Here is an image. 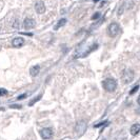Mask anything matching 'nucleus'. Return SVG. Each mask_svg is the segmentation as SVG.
Returning a JSON list of instances; mask_svg holds the SVG:
<instances>
[{"mask_svg":"<svg viewBox=\"0 0 140 140\" xmlns=\"http://www.w3.org/2000/svg\"><path fill=\"white\" fill-rule=\"evenodd\" d=\"M99 1V0H94V2H98Z\"/></svg>","mask_w":140,"mask_h":140,"instance_id":"obj_19","label":"nucleus"},{"mask_svg":"<svg viewBox=\"0 0 140 140\" xmlns=\"http://www.w3.org/2000/svg\"><path fill=\"white\" fill-rule=\"evenodd\" d=\"M40 98H41V95L37 96V97H36V98H35L34 100H31V101L29 102V105H30V106H32V105H33V104H35V103H36L37 101H39V100H40Z\"/></svg>","mask_w":140,"mask_h":140,"instance_id":"obj_12","label":"nucleus"},{"mask_svg":"<svg viewBox=\"0 0 140 140\" xmlns=\"http://www.w3.org/2000/svg\"><path fill=\"white\" fill-rule=\"evenodd\" d=\"M102 87L107 92H114L117 88V81L114 78H107L102 82Z\"/></svg>","mask_w":140,"mask_h":140,"instance_id":"obj_1","label":"nucleus"},{"mask_svg":"<svg viewBox=\"0 0 140 140\" xmlns=\"http://www.w3.org/2000/svg\"><path fill=\"white\" fill-rule=\"evenodd\" d=\"M65 23H66V19L65 18H62V19H60L59 21H58V23L54 26V30L55 31H57L58 29H60V28H62L63 25H65Z\"/></svg>","mask_w":140,"mask_h":140,"instance_id":"obj_11","label":"nucleus"},{"mask_svg":"<svg viewBox=\"0 0 140 140\" xmlns=\"http://www.w3.org/2000/svg\"><path fill=\"white\" fill-rule=\"evenodd\" d=\"M40 136L42 139H50L52 136H53V131L49 127H45V128H42L40 131Z\"/></svg>","mask_w":140,"mask_h":140,"instance_id":"obj_4","label":"nucleus"},{"mask_svg":"<svg viewBox=\"0 0 140 140\" xmlns=\"http://www.w3.org/2000/svg\"><path fill=\"white\" fill-rule=\"evenodd\" d=\"M120 31H121V29H120L119 24L116 23V22L111 23V24L109 25V28H107V34H109V36H111V37H116V36L120 33Z\"/></svg>","mask_w":140,"mask_h":140,"instance_id":"obj_3","label":"nucleus"},{"mask_svg":"<svg viewBox=\"0 0 140 140\" xmlns=\"http://www.w3.org/2000/svg\"><path fill=\"white\" fill-rule=\"evenodd\" d=\"M35 10L38 14H43L45 12V6L42 1H38L36 4H35Z\"/></svg>","mask_w":140,"mask_h":140,"instance_id":"obj_7","label":"nucleus"},{"mask_svg":"<svg viewBox=\"0 0 140 140\" xmlns=\"http://www.w3.org/2000/svg\"><path fill=\"white\" fill-rule=\"evenodd\" d=\"M12 44H13V46H14V47L19 49V47H21V46L24 44V39H23V38H21V37H16V38H14V39H13Z\"/></svg>","mask_w":140,"mask_h":140,"instance_id":"obj_6","label":"nucleus"},{"mask_svg":"<svg viewBox=\"0 0 140 140\" xmlns=\"http://www.w3.org/2000/svg\"><path fill=\"white\" fill-rule=\"evenodd\" d=\"M134 72L130 68H126L122 72V75H121V79L123 81V83H131L134 79Z\"/></svg>","mask_w":140,"mask_h":140,"instance_id":"obj_2","label":"nucleus"},{"mask_svg":"<svg viewBox=\"0 0 140 140\" xmlns=\"http://www.w3.org/2000/svg\"><path fill=\"white\" fill-rule=\"evenodd\" d=\"M137 102H138V104L140 105V96H139V97L137 98Z\"/></svg>","mask_w":140,"mask_h":140,"instance_id":"obj_17","label":"nucleus"},{"mask_svg":"<svg viewBox=\"0 0 140 140\" xmlns=\"http://www.w3.org/2000/svg\"><path fill=\"white\" fill-rule=\"evenodd\" d=\"M35 20L32 19V18H25L24 21H23V28L26 29V30H30V29H33L35 26Z\"/></svg>","mask_w":140,"mask_h":140,"instance_id":"obj_5","label":"nucleus"},{"mask_svg":"<svg viewBox=\"0 0 140 140\" xmlns=\"http://www.w3.org/2000/svg\"><path fill=\"white\" fill-rule=\"evenodd\" d=\"M24 97H26V94H22V95H20V96H18V100H21V99H23Z\"/></svg>","mask_w":140,"mask_h":140,"instance_id":"obj_16","label":"nucleus"},{"mask_svg":"<svg viewBox=\"0 0 140 140\" xmlns=\"http://www.w3.org/2000/svg\"><path fill=\"white\" fill-rule=\"evenodd\" d=\"M99 17H100V13H95V15L92 16V20H96V19L99 18Z\"/></svg>","mask_w":140,"mask_h":140,"instance_id":"obj_15","label":"nucleus"},{"mask_svg":"<svg viewBox=\"0 0 140 140\" xmlns=\"http://www.w3.org/2000/svg\"><path fill=\"white\" fill-rule=\"evenodd\" d=\"M138 89H139V85H136L135 88H133V89H132V91L130 92V94H131V95H133V94H135V93H136V92L138 91Z\"/></svg>","mask_w":140,"mask_h":140,"instance_id":"obj_13","label":"nucleus"},{"mask_svg":"<svg viewBox=\"0 0 140 140\" xmlns=\"http://www.w3.org/2000/svg\"><path fill=\"white\" fill-rule=\"evenodd\" d=\"M12 107H18V109H20V105H12Z\"/></svg>","mask_w":140,"mask_h":140,"instance_id":"obj_18","label":"nucleus"},{"mask_svg":"<svg viewBox=\"0 0 140 140\" xmlns=\"http://www.w3.org/2000/svg\"><path fill=\"white\" fill-rule=\"evenodd\" d=\"M8 94V91L4 90V89H0V97L3 96V95H7Z\"/></svg>","mask_w":140,"mask_h":140,"instance_id":"obj_14","label":"nucleus"},{"mask_svg":"<svg viewBox=\"0 0 140 140\" xmlns=\"http://www.w3.org/2000/svg\"><path fill=\"white\" fill-rule=\"evenodd\" d=\"M130 132H131V134H132L133 136L138 135L139 132H140V124H139V123H135V124H133V125L131 126Z\"/></svg>","mask_w":140,"mask_h":140,"instance_id":"obj_8","label":"nucleus"},{"mask_svg":"<svg viewBox=\"0 0 140 140\" xmlns=\"http://www.w3.org/2000/svg\"><path fill=\"white\" fill-rule=\"evenodd\" d=\"M31 75L33 76V77H36L38 74H39V72H40V65H34L32 68H31Z\"/></svg>","mask_w":140,"mask_h":140,"instance_id":"obj_9","label":"nucleus"},{"mask_svg":"<svg viewBox=\"0 0 140 140\" xmlns=\"http://www.w3.org/2000/svg\"><path fill=\"white\" fill-rule=\"evenodd\" d=\"M85 128H87V123L83 121H81V122H79L78 124H77V126H76V130H77V132H79L80 134L82 133V132H84L85 131Z\"/></svg>","mask_w":140,"mask_h":140,"instance_id":"obj_10","label":"nucleus"}]
</instances>
